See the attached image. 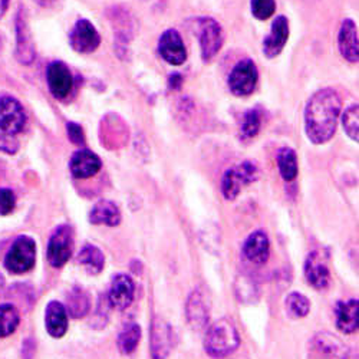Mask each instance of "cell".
<instances>
[{
	"mask_svg": "<svg viewBox=\"0 0 359 359\" xmlns=\"http://www.w3.org/2000/svg\"><path fill=\"white\" fill-rule=\"evenodd\" d=\"M102 167V163L97 154L89 149H79L76 151L69 163L71 172L75 178L83 180L95 175Z\"/></svg>",
	"mask_w": 359,
	"mask_h": 359,
	"instance_id": "20",
	"label": "cell"
},
{
	"mask_svg": "<svg viewBox=\"0 0 359 359\" xmlns=\"http://www.w3.org/2000/svg\"><path fill=\"white\" fill-rule=\"evenodd\" d=\"M311 351L318 359H348V346L329 332H319L311 341Z\"/></svg>",
	"mask_w": 359,
	"mask_h": 359,
	"instance_id": "10",
	"label": "cell"
},
{
	"mask_svg": "<svg viewBox=\"0 0 359 359\" xmlns=\"http://www.w3.org/2000/svg\"><path fill=\"white\" fill-rule=\"evenodd\" d=\"M140 339H141V327L140 325L137 323H128L121 332H119L118 335V339H116V345H118V349L121 353L124 355H130L133 353L138 344H140Z\"/></svg>",
	"mask_w": 359,
	"mask_h": 359,
	"instance_id": "28",
	"label": "cell"
},
{
	"mask_svg": "<svg viewBox=\"0 0 359 359\" xmlns=\"http://www.w3.org/2000/svg\"><path fill=\"white\" fill-rule=\"evenodd\" d=\"M20 322L18 309L13 305H0V338L12 335Z\"/></svg>",
	"mask_w": 359,
	"mask_h": 359,
	"instance_id": "29",
	"label": "cell"
},
{
	"mask_svg": "<svg viewBox=\"0 0 359 359\" xmlns=\"http://www.w3.org/2000/svg\"><path fill=\"white\" fill-rule=\"evenodd\" d=\"M67 131H68L69 140L74 144H76V145H83L85 144V134H83V130H82V127L79 124L68 123Z\"/></svg>",
	"mask_w": 359,
	"mask_h": 359,
	"instance_id": "36",
	"label": "cell"
},
{
	"mask_svg": "<svg viewBox=\"0 0 359 359\" xmlns=\"http://www.w3.org/2000/svg\"><path fill=\"white\" fill-rule=\"evenodd\" d=\"M257 68L250 59L238 62L229 75V88L236 97L250 95L257 85Z\"/></svg>",
	"mask_w": 359,
	"mask_h": 359,
	"instance_id": "7",
	"label": "cell"
},
{
	"mask_svg": "<svg viewBox=\"0 0 359 359\" xmlns=\"http://www.w3.org/2000/svg\"><path fill=\"white\" fill-rule=\"evenodd\" d=\"M78 262L89 275H98L104 269L105 256L97 246L85 245L78 255Z\"/></svg>",
	"mask_w": 359,
	"mask_h": 359,
	"instance_id": "25",
	"label": "cell"
},
{
	"mask_svg": "<svg viewBox=\"0 0 359 359\" xmlns=\"http://www.w3.org/2000/svg\"><path fill=\"white\" fill-rule=\"evenodd\" d=\"M262 124V115L257 109H250L245 114L243 121L241 126V135L243 140L255 138L260 131Z\"/></svg>",
	"mask_w": 359,
	"mask_h": 359,
	"instance_id": "31",
	"label": "cell"
},
{
	"mask_svg": "<svg viewBox=\"0 0 359 359\" xmlns=\"http://www.w3.org/2000/svg\"><path fill=\"white\" fill-rule=\"evenodd\" d=\"M149 346H151L153 359H165L174 348L172 327L161 316H156L151 322Z\"/></svg>",
	"mask_w": 359,
	"mask_h": 359,
	"instance_id": "9",
	"label": "cell"
},
{
	"mask_svg": "<svg viewBox=\"0 0 359 359\" xmlns=\"http://www.w3.org/2000/svg\"><path fill=\"white\" fill-rule=\"evenodd\" d=\"M134 293H135V286L133 279L124 273L116 275L111 282V287L108 293L109 304L116 311H126L127 308L131 306L134 301Z\"/></svg>",
	"mask_w": 359,
	"mask_h": 359,
	"instance_id": "14",
	"label": "cell"
},
{
	"mask_svg": "<svg viewBox=\"0 0 359 359\" xmlns=\"http://www.w3.org/2000/svg\"><path fill=\"white\" fill-rule=\"evenodd\" d=\"M342 100L332 88L319 89L306 104L305 130L313 144H325L331 140L338 127Z\"/></svg>",
	"mask_w": 359,
	"mask_h": 359,
	"instance_id": "1",
	"label": "cell"
},
{
	"mask_svg": "<svg viewBox=\"0 0 359 359\" xmlns=\"http://www.w3.org/2000/svg\"><path fill=\"white\" fill-rule=\"evenodd\" d=\"M241 345V335L236 325L224 318L212 323L204 338V349L213 358H226Z\"/></svg>",
	"mask_w": 359,
	"mask_h": 359,
	"instance_id": "2",
	"label": "cell"
},
{
	"mask_svg": "<svg viewBox=\"0 0 359 359\" xmlns=\"http://www.w3.org/2000/svg\"><path fill=\"white\" fill-rule=\"evenodd\" d=\"M182 82H183V78H182V75H178V74H172V75L170 76V86H171L172 89H178L180 86H182Z\"/></svg>",
	"mask_w": 359,
	"mask_h": 359,
	"instance_id": "37",
	"label": "cell"
},
{
	"mask_svg": "<svg viewBox=\"0 0 359 359\" xmlns=\"http://www.w3.org/2000/svg\"><path fill=\"white\" fill-rule=\"evenodd\" d=\"M74 252V231L68 224L59 226L48 242V262L53 267H62L71 259Z\"/></svg>",
	"mask_w": 359,
	"mask_h": 359,
	"instance_id": "5",
	"label": "cell"
},
{
	"mask_svg": "<svg viewBox=\"0 0 359 359\" xmlns=\"http://www.w3.org/2000/svg\"><path fill=\"white\" fill-rule=\"evenodd\" d=\"M243 255L255 264H264L271 255V241L264 231H253L243 245Z\"/></svg>",
	"mask_w": 359,
	"mask_h": 359,
	"instance_id": "19",
	"label": "cell"
},
{
	"mask_svg": "<svg viewBox=\"0 0 359 359\" xmlns=\"http://www.w3.org/2000/svg\"><path fill=\"white\" fill-rule=\"evenodd\" d=\"M338 46L341 55L346 59L348 62L356 64L359 59V42H358V27L353 20L346 19L338 35Z\"/></svg>",
	"mask_w": 359,
	"mask_h": 359,
	"instance_id": "21",
	"label": "cell"
},
{
	"mask_svg": "<svg viewBox=\"0 0 359 359\" xmlns=\"http://www.w3.org/2000/svg\"><path fill=\"white\" fill-rule=\"evenodd\" d=\"M91 308V301H89L88 293L81 287H74L67 297V312L75 318H83Z\"/></svg>",
	"mask_w": 359,
	"mask_h": 359,
	"instance_id": "26",
	"label": "cell"
},
{
	"mask_svg": "<svg viewBox=\"0 0 359 359\" xmlns=\"http://www.w3.org/2000/svg\"><path fill=\"white\" fill-rule=\"evenodd\" d=\"M342 124L345 128V133L348 137H351L353 141H358L359 137V108L358 104H353L349 107L345 114L342 115Z\"/></svg>",
	"mask_w": 359,
	"mask_h": 359,
	"instance_id": "32",
	"label": "cell"
},
{
	"mask_svg": "<svg viewBox=\"0 0 359 359\" xmlns=\"http://www.w3.org/2000/svg\"><path fill=\"white\" fill-rule=\"evenodd\" d=\"M276 163L279 172L285 182H293L297 175V156L289 147H283L278 151Z\"/></svg>",
	"mask_w": 359,
	"mask_h": 359,
	"instance_id": "27",
	"label": "cell"
},
{
	"mask_svg": "<svg viewBox=\"0 0 359 359\" xmlns=\"http://www.w3.org/2000/svg\"><path fill=\"white\" fill-rule=\"evenodd\" d=\"M158 52L165 62L174 67L183 65L187 59L184 42L174 29H168L161 35L158 41Z\"/></svg>",
	"mask_w": 359,
	"mask_h": 359,
	"instance_id": "13",
	"label": "cell"
},
{
	"mask_svg": "<svg viewBox=\"0 0 359 359\" xmlns=\"http://www.w3.org/2000/svg\"><path fill=\"white\" fill-rule=\"evenodd\" d=\"M45 325L46 331L52 338H62L68 331V312L65 306L52 301L48 304L45 311Z\"/></svg>",
	"mask_w": 359,
	"mask_h": 359,
	"instance_id": "22",
	"label": "cell"
},
{
	"mask_svg": "<svg viewBox=\"0 0 359 359\" xmlns=\"http://www.w3.org/2000/svg\"><path fill=\"white\" fill-rule=\"evenodd\" d=\"M8 6H9V0H0V19H2V16L6 13Z\"/></svg>",
	"mask_w": 359,
	"mask_h": 359,
	"instance_id": "38",
	"label": "cell"
},
{
	"mask_svg": "<svg viewBox=\"0 0 359 359\" xmlns=\"http://www.w3.org/2000/svg\"><path fill=\"white\" fill-rule=\"evenodd\" d=\"M305 276L309 285L315 289L323 290L331 283V271L325 263L319 252H312L305 260Z\"/></svg>",
	"mask_w": 359,
	"mask_h": 359,
	"instance_id": "15",
	"label": "cell"
},
{
	"mask_svg": "<svg viewBox=\"0 0 359 359\" xmlns=\"http://www.w3.org/2000/svg\"><path fill=\"white\" fill-rule=\"evenodd\" d=\"M16 38H18V46H16V56L19 62L23 65H31L35 59V45L32 42L31 32H29V26L26 23L25 12L20 11L16 18Z\"/></svg>",
	"mask_w": 359,
	"mask_h": 359,
	"instance_id": "16",
	"label": "cell"
},
{
	"mask_svg": "<svg viewBox=\"0 0 359 359\" xmlns=\"http://www.w3.org/2000/svg\"><path fill=\"white\" fill-rule=\"evenodd\" d=\"M276 11V0H252V13L259 20H267Z\"/></svg>",
	"mask_w": 359,
	"mask_h": 359,
	"instance_id": "33",
	"label": "cell"
},
{
	"mask_svg": "<svg viewBox=\"0 0 359 359\" xmlns=\"http://www.w3.org/2000/svg\"><path fill=\"white\" fill-rule=\"evenodd\" d=\"M36 2L41 5V6H43V8H46V6H50L55 0H36Z\"/></svg>",
	"mask_w": 359,
	"mask_h": 359,
	"instance_id": "39",
	"label": "cell"
},
{
	"mask_svg": "<svg viewBox=\"0 0 359 359\" xmlns=\"http://www.w3.org/2000/svg\"><path fill=\"white\" fill-rule=\"evenodd\" d=\"M259 167L252 161H243L224 172L222 182V193L227 200H234L241 194L245 186L255 183L256 180H259Z\"/></svg>",
	"mask_w": 359,
	"mask_h": 359,
	"instance_id": "4",
	"label": "cell"
},
{
	"mask_svg": "<svg viewBox=\"0 0 359 359\" xmlns=\"http://www.w3.org/2000/svg\"><path fill=\"white\" fill-rule=\"evenodd\" d=\"M71 46L79 53H93L101 43V36L89 20H78L69 35Z\"/></svg>",
	"mask_w": 359,
	"mask_h": 359,
	"instance_id": "11",
	"label": "cell"
},
{
	"mask_svg": "<svg viewBox=\"0 0 359 359\" xmlns=\"http://www.w3.org/2000/svg\"><path fill=\"white\" fill-rule=\"evenodd\" d=\"M36 262V243L32 237L19 236L11 246L6 257L5 267L11 273L22 275L31 271Z\"/></svg>",
	"mask_w": 359,
	"mask_h": 359,
	"instance_id": "3",
	"label": "cell"
},
{
	"mask_svg": "<svg viewBox=\"0 0 359 359\" xmlns=\"http://www.w3.org/2000/svg\"><path fill=\"white\" fill-rule=\"evenodd\" d=\"M46 81L50 94L56 100L67 98L74 86V76L69 68L62 62H52L46 69Z\"/></svg>",
	"mask_w": 359,
	"mask_h": 359,
	"instance_id": "12",
	"label": "cell"
},
{
	"mask_svg": "<svg viewBox=\"0 0 359 359\" xmlns=\"http://www.w3.org/2000/svg\"><path fill=\"white\" fill-rule=\"evenodd\" d=\"M89 222L93 224H102L108 227H115L121 223V212L115 203L109 200H101L89 213Z\"/></svg>",
	"mask_w": 359,
	"mask_h": 359,
	"instance_id": "24",
	"label": "cell"
},
{
	"mask_svg": "<svg viewBox=\"0 0 359 359\" xmlns=\"http://www.w3.org/2000/svg\"><path fill=\"white\" fill-rule=\"evenodd\" d=\"M26 114L22 104L13 97L0 98V130L5 134L16 135L23 131Z\"/></svg>",
	"mask_w": 359,
	"mask_h": 359,
	"instance_id": "8",
	"label": "cell"
},
{
	"mask_svg": "<svg viewBox=\"0 0 359 359\" xmlns=\"http://www.w3.org/2000/svg\"><path fill=\"white\" fill-rule=\"evenodd\" d=\"M311 311V302L302 293L293 292L286 297V312L293 319L305 318Z\"/></svg>",
	"mask_w": 359,
	"mask_h": 359,
	"instance_id": "30",
	"label": "cell"
},
{
	"mask_svg": "<svg viewBox=\"0 0 359 359\" xmlns=\"http://www.w3.org/2000/svg\"><path fill=\"white\" fill-rule=\"evenodd\" d=\"M16 204L15 193L9 189H0V215H9L13 212Z\"/></svg>",
	"mask_w": 359,
	"mask_h": 359,
	"instance_id": "34",
	"label": "cell"
},
{
	"mask_svg": "<svg viewBox=\"0 0 359 359\" xmlns=\"http://www.w3.org/2000/svg\"><path fill=\"white\" fill-rule=\"evenodd\" d=\"M289 39V22L285 16L275 19L272 31L263 42V52L266 57H276L282 53Z\"/></svg>",
	"mask_w": 359,
	"mask_h": 359,
	"instance_id": "17",
	"label": "cell"
},
{
	"mask_svg": "<svg viewBox=\"0 0 359 359\" xmlns=\"http://www.w3.org/2000/svg\"><path fill=\"white\" fill-rule=\"evenodd\" d=\"M198 41L203 59L205 62H210L223 45V31L220 23L212 18H201L198 20Z\"/></svg>",
	"mask_w": 359,
	"mask_h": 359,
	"instance_id": "6",
	"label": "cell"
},
{
	"mask_svg": "<svg viewBox=\"0 0 359 359\" xmlns=\"http://www.w3.org/2000/svg\"><path fill=\"white\" fill-rule=\"evenodd\" d=\"M18 148H19V144L15 135L0 133V151L6 154H15L18 151Z\"/></svg>",
	"mask_w": 359,
	"mask_h": 359,
	"instance_id": "35",
	"label": "cell"
},
{
	"mask_svg": "<svg viewBox=\"0 0 359 359\" xmlns=\"http://www.w3.org/2000/svg\"><path fill=\"white\" fill-rule=\"evenodd\" d=\"M210 306L205 296L200 290L191 292L186 304V318L193 329H201L208 323Z\"/></svg>",
	"mask_w": 359,
	"mask_h": 359,
	"instance_id": "18",
	"label": "cell"
},
{
	"mask_svg": "<svg viewBox=\"0 0 359 359\" xmlns=\"http://www.w3.org/2000/svg\"><path fill=\"white\" fill-rule=\"evenodd\" d=\"M359 304L356 299L339 301L335 306V323L342 334H353L358 329Z\"/></svg>",
	"mask_w": 359,
	"mask_h": 359,
	"instance_id": "23",
	"label": "cell"
}]
</instances>
